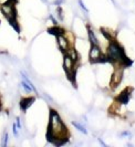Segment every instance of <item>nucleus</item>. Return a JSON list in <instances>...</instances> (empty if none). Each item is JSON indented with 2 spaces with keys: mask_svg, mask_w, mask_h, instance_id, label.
<instances>
[{
  "mask_svg": "<svg viewBox=\"0 0 135 147\" xmlns=\"http://www.w3.org/2000/svg\"><path fill=\"white\" fill-rule=\"evenodd\" d=\"M123 69H124L123 65L117 66V67L115 69L114 73L112 74L111 83H110V85H111V88H116V86L121 83V81H122V78H123Z\"/></svg>",
  "mask_w": 135,
  "mask_h": 147,
  "instance_id": "obj_6",
  "label": "nucleus"
},
{
  "mask_svg": "<svg viewBox=\"0 0 135 147\" xmlns=\"http://www.w3.org/2000/svg\"><path fill=\"white\" fill-rule=\"evenodd\" d=\"M1 12L3 13L5 18L9 21V23L19 32V28H18L17 20H16L17 12H16V8H15V5H14V1H9V2H6V3H2V5H1Z\"/></svg>",
  "mask_w": 135,
  "mask_h": 147,
  "instance_id": "obj_3",
  "label": "nucleus"
},
{
  "mask_svg": "<svg viewBox=\"0 0 135 147\" xmlns=\"http://www.w3.org/2000/svg\"><path fill=\"white\" fill-rule=\"evenodd\" d=\"M49 127H48V134L47 137L48 140L55 145H62L67 142L68 131L64 126L63 122L59 114L55 111H50V119H49Z\"/></svg>",
  "mask_w": 135,
  "mask_h": 147,
  "instance_id": "obj_1",
  "label": "nucleus"
},
{
  "mask_svg": "<svg viewBox=\"0 0 135 147\" xmlns=\"http://www.w3.org/2000/svg\"><path fill=\"white\" fill-rule=\"evenodd\" d=\"M33 102H34V97H23L22 100L20 101V109L23 112H26L32 105Z\"/></svg>",
  "mask_w": 135,
  "mask_h": 147,
  "instance_id": "obj_9",
  "label": "nucleus"
},
{
  "mask_svg": "<svg viewBox=\"0 0 135 147\" xmlns=\"http://www.w3.org/2000/svg\"><path fill=\"white\" fill-rule=\"evenodd\" d=\"M89 57H90L91 62H93V63L106 62V61H109V60H107V57H104V55L102 54V51H101V49L99 48L98 44H92V45H91V50H90Z\"/></svg>",
  "mask_w": 135,
  "mask_h": 147,
  "instance_id": "obj_4",
  "label": "nucleus"
},
{
  "mask_svg": "<svg viewBox=\"0 0 135 147\" xmlns=\"http://www.w3.org/2000/svg\"><path fill=\"white\" fill-rule=\"evenodd\" d=\"M0 10H1V3H0Z\"/></svg>",
  "mask_w": 135,
  "mask_h": 147,
  "instance_id": "obj_22",
  "label": "nucleus"
},
{
  "mask_svg": "<svg viewBox=\"0 0 135 147\" xmlns=\"http://www.w3.org/2000/svg\"><path fill=\"white\" fill-rule=\"evenodd\" d=\"M88 34H89V40H90L91 44H98V39H97V37H95L94 32H93L91 29H89Z\"/></svg>",
  "mask_w": 135,
  "mask_h": 147,
  "instance_id": "obj_12",
  "label": "nucleus"
},
{
  "mask_svg": "<svg viewBox=\"0 0 135 147\" xmlns=\"http://www.w3.org/2000/svg\"><path fill=\"white\" fill-rule=\"evenodd\" d=\"M79 1V5H80V7L82 8V10H84L85 12H89V10H88V8L84 6V3H83V1L82 0H78Z\"/></svg>",
  "mask_w": 135,
  "mask_h": 147,
  "instance_id": "obj_16",
  "label": "nucleus"
},
{
  "mask_svg": "<svg viewBox=\"0 0 135 147\" xmlns=\"http://www.w3.org/2000/svg\"><path fill=\"white\" fill-rule=\"evenodd\" d=\"M72 125L74 126L76 129H79L81 133H83V134H88V131L85 129V127L83 125H81L80 123H78V122H72Z\"/></svg>",
  "mask_w": 135,
  "mask_h": 147,
  "instance_id": "obj_13",
  "label": "nucleus"
},
{
  "mask_svg": "<svg viewBox=\"0 0 135 147\" xmlns=\"http://www.w3.org/2000/svg\"><path fill=\"white\" fill-rule=\"evenodd\" d=\"M57 40H58V45H59L61 51L67 52L69 49V41H68L67 38L63 34H60V36H57Z\"/></svg>",
  "mask_w": 135,
  "mask_h": 147,
  "instance_id": "obj_8",
  "label": "nucleus"
},
{
  "mask_svg": "<svg viewBox=\"0 0 135 147\" xmlns=\"http://www.w3.org/2000/svg\"><path fill=\"white\" fill-rule=\"evenodd\" d=\"M48 32H49L50 34H54L55 37H57V36H60V34H64L63 30L61 29V28H59V27H58L57 24H55L54 27H52V28L48 29Z\"/></svg>",
  "mask_w": 135,
  "mask_h": 147,
  "instance_id": "obj_10",
  "label": "nucleus"
},
{
  "mask_svg": "<svg viewBox=\"0 0 135 147\" xmlns=\"http://www.w3.org/2000/svg\"><path fill=\"white\" fill-rule=\"evenodd\" d=\"M8 140H9V134L8 132L3 133V135H2V138H1V146L2 147H6L8 145Z\"/></svg>",
  "mask_w": 135,
  "mask_h": 147,
  "instance_id": "obj_14",
  "label": "nucleus"
},
{
  "mask_svg": "<svg viewBox=\"0 0 135 147\" xmlns=\"http://www.w3.org/2000/svg\"><path fill=\"white\" fill-rule=\"evenodd\" d=\"M106 57H107V60L112 63H116V64H120L123 66L131 64V61H128V57L124 53L123 48L114 40H111V42H110Z\"/></svg>",
  "mask_w": 135,
  "mask_h": 147,
  "instance_id": "obj_2",
  "label": "nucleus"
},
{
  "mask_svg": "<svg viewBox=\"0 0 135 147\" xmlns=\"http://www.w3.org/2000/svg\"><path fill=\"white\" fill-rule=\"evenodd\" d=\"M130 97H131V91H130V88H126L116 97V102L126 105L128 103V101H130Z\"/></svg>",
  "mask_w": 135,
  "mask_h": 147,
  "instance_id": "obj_7",
  "label": "nucleus"
},
{
  "mask_svg": "<svg viewBox=\"0 0 135 147\" xmlns=\"http://www.w3.org/2000/svg\"><path fill=\"white\" fill-rule=\"evenodd\" d=\"M57 12H58V16L60 17L61 20H63V15H62V8H61L60 6L57 8Z\"/></svg>",
  "mask_w": 135,
  "mask_h": 147,
  "instance_id": "obj_17",
  "label": "nucleus"
},
{
  "mask_svg": "<svg viewBox=\"0 0 135 147\" xmlns=\"http://www.w3.org/2000/svg\"><path fill=\"white\" fill-rule=\"evenodd\" d=\"M67 54L71 58V59L73 60L74 62L75 61H78V53H76V50H74L73 48H71V49L69 48L67 51Z\"/></svg>",
  "mask_w": 135,
  "mask_h": 147,
  "instance_id": "obj_11",
  "label": "nucleus"
},
{
  "mask_svg": "<svg viewBox=\"0 0 135 147\" xmlns=\"http://www.w3.org/2000/svg\"><path fill=\"white\" fill-rule=\"evenodd\" d=\"M41 1H42V2H45V3H47V2H48V0H41Z\"/></svg>",
  "mask_w": 135,
  "mask_h": 147,
  "instance_id": "obj_21",
  "label": "nucleus"
},
{
  "mask_svg": "<svg viewBox=\"0 0 135 147\" xmlns=\"http://www.w3.org/2000/svg\"><path fill=\"white\" fill-rule=\"evenodd\" d=\"M19 127L17 126L16 123H14V125H12V132H14V135H15L16 137H19Z\"/></svg>",
  "mask_w": 135,
  "mask_h": 147,
  "instance_id": "obj_15",
  "label": "nucleus"
},
{
  "mask_svg": "<svg viewBox=\"0 0 135 147\" xmlns=\"http://www.w3.org/2000/svg\"><path fill=\"white\" fill-rule=\"evenodd\" d=\"M121 135H122V136H131V133H128V132H124V133H122Z\"/></svg>",
  "mask_w": 135,
  "mask_h": 147,
  "instance_id": "obj_19",
  "label": "nucleus"
},
{
  "mask_svg": "<svg viewBox=\"0 0 135 147\" xmlns=\"http://www.w3.org/2000/svg\"><path fill=\"white\" fill-rule=\"evenodd\" d=\"M9 1H14V0H0V3H6V2H9Z\"/></svg>",
  "mask_w": 135,
  "mask_h": 147,
  "instance_id": "obj_20",
  "label": "nucleus"
},
{
  "mask_svg": "<svg viewBox=\"0 0 135 147\" xmlns=\"http://www.w3.org/2000/svg\"><path fill=\"white\" fill-rule=\"evenodd\" d=\"M63 66H64V70H65V73H67L69 80L71 82H73L74 84V73H75V69H74V61L71 59L68 54L64 55V60H63Z\"/></svg>",
  "mask_w": 135,
  "mask_h": 147,
  "instance_id": "obj_5",
  "label": "nucleus"
},
{
  "mask_svg": "<svg viewBox=\"0 0 135 147\" xmlns=\"http://www.w3.org/2000/svg\"><path fill=\"white\" fill-rule=\"evenodd\" d=\"M62 2H63V0H54V1H53V3H54L55 6H61Z\"/></svg>",
  "mask_w": 135,
  "mask_h": 147,
  "instance_id": "obj_18",
  "label": "nucleus"
}]
</instances>
